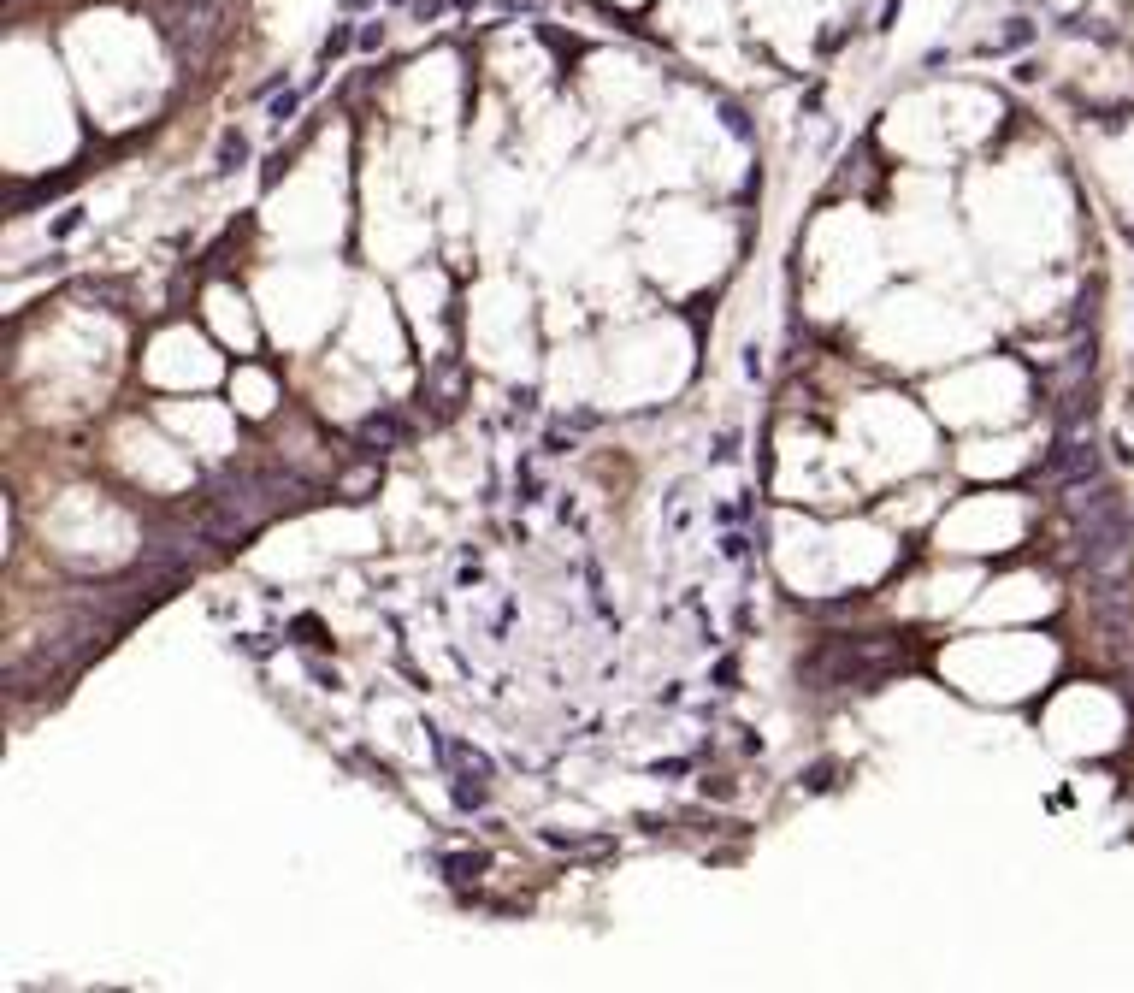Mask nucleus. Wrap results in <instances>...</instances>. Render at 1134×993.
<instances>
[{
	"mask_svg": "<svg viewBox=\"0 0 1134 993\" xmlns=\"http://www.w3.org/2000/svg\"><path fill=\"white\" fill-rule=\"evenodd\" d=\"M1075 521H1081V562L1093 574H1111L1129 562V544H1134V527H1129V503L1117 485H1099L1075 503Z\"/></svg>",
	"mask_w": 1134,
	"mask_h": 993,
	"instance_id": "f257e3e1",
	"label": "nucleus"
},
{
	"mask_svg": "<svg viewBox=\"0 0 1134 993\" xmlns=\"http://www.w3.org/2000/svg\"><path fill=\"white\" fill-rule=\"evenodd\" d=\"M1040 473L1046 479H1058V485H1093L1099 479V444L1087 438V432H1058V444L1046 450V462H1040Z\"/></svg>",
	"mask_w": 1134,
	"mask_h": 993,
	"instance_id": "f03ea898",
	"label": "nucleus"
},
{
	"mask_svg": "<svg viewBox=\"0 0 1134 993\" xmlns=\"http://www.w3.org/2000/svg\"><path fill=\"white\" fill-rule=\"evenodd\" d=\"M361 444H367V450H408V444H414V426H408L396 408H378V414L361 420Z\"/></svg>",
	"mask_w": 1134,
	"mask_h": 993,
	"instance_id": "7ed1b4c3",
	"label": "nucleus"
},
{
	"mask_svg": "<svg viewBox=\"0 0 1134 993\" xmlns=\"http://www.w3.org/2000/svg\"><path fill=\"white\" fill-rule=\"evenodd\" d=\"M449 798H455V810H485L491 804V781L473 775V769H449Z\"/></svg>",
	"mask_w": 1134,
	"mask_h": 993,
	"instance_id": "20e7f679",
	"label": "nucleus"
},
{
	"mask_svg": "<svg viewBox=\"0 0 1134 993\" xmlns=\"http://www.w3.org/2000/svg\"><path fill=\"white\" fill-rule=\"evenodd\" d=\"M237 166H249V136L237 131V125H231V131L219 136V154H213V172H219V178H231Z\"/></svg>",
	"mask_w": 1134,
	"mask_h": 993,
	"instance_id": "39448f33",
	"label": "nucleus"
},
{
	"mask_svg": "<svg viewBox=\"0 0 1134 993\" xmlns=\"http://www.w3.org/2000/svg\"><path fill=\"white\" fill-rule=\"evenodd\" d=\"M355 42H361V30H355V24L343 18V24H331V30H325V42H319V60L331 66V60H343V54H349Z\"/></svg>",
	"mask_w": 1134,
	"mask_h": 993,
	"instance_id": "423d86ee",
	"label": "nucleus"
},
{
	"mask_svg": "<svg viewBox=\"0 0 1134 993\" xmlns=\"http://www.w3.org/2000/svg\"><path fill=\"white\" fill-rule=\"evenodd\" d=\"M438 869H443V881H473L485 869V858H473V852H438Z\"/></svg>",
	"mask_w": 1134,
	"mask_h": 993,
	"instance_id": "0eeeda50",
	"label": "nucleus"
},
{
	"mask_svg": "<svg viewBox=\"0 0 1134 993\" xmlns=\"http://www.w3.org/2000/svg\"><path fill=\"white\" fill-rule=\"evenodd\" d=\"M538 497H544V479L532 473V462H520V467H514V503H520V509H532Z\"/></svg>",
	"mask_w": 1134,
	"mask_h": 993,
	"instance_id": "6e6552de",
	"label": "nucleus"
},
{
	"mask_svg": "<svg viewBox=\"0 0 1134 993\" xmlns=\"http://www.w3.org/2000/svg\"><path fill=\"white\" fill-rule=\"evenodd\" d=\"M520 420H538V391H532V385H514V391H508V426H520Z\"/></svg>",
	"mask_w": 1134,
	"mask_h": 993,
	"instance_id": "1a4fd4ad",
	"label": "nucleus"
},
{
	"mask_svg": "<svg viewBox=\"0 0 1134 993\" xmlns=\"http://www.w3.org/2000/svg\"><path fill=\"white\" fill-rule=\"evenodd\" d=\"M798 787H804V793H833V787H839V763H810V769L798 775Z\"/></svg>",
	"mask_w": 1134,
	"mask_h": 993,
	"instance_id": "9d476101",
	"label": "nucleus"
},
{
	"mask_svg": "<svg viewBox=\"0 0 1134 993\" xmlns=\"http://www.w3.org/2000/svg\"><path fill=\"white\" fill-rule=\"evenodd\" d=\"M302 95H308V89H284V95H272V107H266V119H272V125L284 131V125L296 119V107H302Z\"/></svg>",
	"mask_w": 1134,
	"mask_h": 993,
	"instance_id": "9b49d317",
	"label": "nucleus"
},
{
	"mask_svg": "<svg viewBox=\"0 0 1134 993\" xmlns=\"http://www.w3.org/2000/svg\"><path fill=\"white\" fill-rule=\"evenodd\" d=\"M739 462V432L727 426V432H715V444H709V467H733Z\"/></svg>",
	"mask_w": 1134,
	"mask_h": 993,
	"instance_id": "f8f14e48",
	"label": "nucleus"
},
{
	"mask_svg": "<svg viewBox=\"0 0 1134 993\" xmlns=\"http://www.w3.org/2000/svg\"><path fill=\"white\" fill-rule=\"evenodd\" d=\"M1028 42H1034V24H1028V18H1010V30L999 36V42H993V48H987V54H1005V48H1028Z\"/></svg>",
	"mask_w": 1134,
	"mask_h": 993,
	"instance_id": "ddd939ff",
	"label": "nucleus"
},
{
	"mask_svg": "<svg viewBox=\"0 0 1134 993\" xmlns=\"http://www.w3.org/2000/svg\"><path fill=\"white\" fill-rule=\"evenodd\" d=\"M290 633H296L290 645H325V627H319V615H296V621H290Z\"/></svg>",
	"mask_w": 1134,
	"mask_h": 993,
	"instance_id": "4468645a",
	"label": "nucleus"
},
{
	"mask_svg": "<svg viewBox=\"0 0 1134 993\" xmlns=\"http://www.w3.org/2000/svg\"><path fill=\"white\" fill-rule=\"evenodd\" d=\"M721 125L739 136V142H751V119H745V107H739V101H721Z\"/></svg>",
	"mask_w": 1134,
	"mask_h": 993,
	"instance_id": "2eb2a0df",
	"label": "nucleus"
},
{
	"mask_svg": "<svg viewBox=\"0 0 1134 993\" xmlns=\"http://www.w3.org/2000/svg\"><path fill=\"white\" fill-rule=\"evenodd\" d=\"M721 556H727V562H751V538H745V532H727V538H721Z\"/></svg>",
	"mask_w": 1134,
	"mask_h": 993,
	"instance_id": "dca6fc26",
	"label": "nucleus"
},
{
	"mask_svg": "<svg viewBox=\"0 0 1134 993\" xmlns=\"http://www.w3.org/2000/svg\"><path fill=\"white\" fill-rule=\"evenodd\" d=\"M692 769V757H662V763H650V775L662 781V775H686Z\"/></svg>",
	"mask_w": 1134,
	"mask_h": 993,
	"instance_id": "f3484780",
	"label": "nucleus"
},
{
	"mask_svg": "<svg viewBox=\"0 0 1134 993\" xmlns=\"http://www.w3.org/2000/svg\"><path fill=\"white\" fill-rule=\"evenodd\" d=\"M733 680H739V662L721 657V662H715V686H721V692H733Z\"/></svg>",
	"mask_w": 1134,
	"mask_h": 993,
	"instance_id": "a211bd4d",
	"label": "nucleus"
},
{
	"mask_svg": "<svg viewBox=\"0 0 1134 993\" xmlns=\"http://www.w3.org/2000/svg\"><path fill=\"white\" fill-rule=\"evenodd\" d=\"M71 231H83V207H65L60 225H54V237H71Z\"/></svg>",
	"mask_w": 1134,
	"mask_h": 993,
	"instance_id": "6ab92c4d",
	"label": "nucleus"
},
{
	"mask_svg": "<svg viewBox=\"0 0 1134 993\" xmlns=\"http://www.w3.org/2000/svg\"><path fill=\"white\" fill-rule=\"evenodd\" d=\"M544 456H573V432H550V438H544Z\"/></svg>",
	"mask_w": 1134,
	"mask_h": 993,
	"instance_id": "aec40b11",
	"label": "nucleus"
},
{
	"mask_svg": "<svg viewBox=\"0 0 1134 993\" xmlns=\"http://www.w3.org/2000/svg\"><path fill=\"white\" fill-rule=\"evenodd\" d=\"M768 373V361H762V349L756 343H745V379H762Z\"/></svg>",
	"mask_w": 1134,
	"mask_h": 993,
	"instance_id": "412c9836",
	"label": "nucleus"
},
{
	"mask_svg": "<svg viewBox=\"0 0 1134 993\" xmlns=\"http://www.w3.org/2000/svg\"><path fill=\"white\" fill-rule=\"evenodd\" d=\"M355 48H367V54L384 48V24H361V42H355Z\"/></svg>",
	"mask_w": 1134,
	"mask_h": 993,
	"instance_id": "4be33fe9",
	"label": "nucleus"
},
{
	"mask_svg": "<svg viewBox=\"0 0 1134 993\" xmlns=\"http://www.w3.org/2000/svg\"><path fill=\"white\" fill-rule=\"evenodd\" d=\"M308 674H314L319 686H343V680H337V668H325V662H308Z\"/></svg>",
	"mask_w": 1134,
	"mask_h": 993,
	"instance_id": "5701e85b",
	"label": "nucleus"
},
{
	"mask_svg": "<svg viewBox=\"0 0 1134 993\" xmlns=\"http://www.w3.org/2000/svg\"><path fill=\"white\" fill-rule=\"evenodd\" d=\"M703 798H733V781H703Z\"/></svg>",
	"mask_w": 1134,
	"mask_h": 993,
	"instance_id": "b1692460",
	"label": "nucleus"
},
{
	"mask_svg": "<svg viewBox=\"0 0 1134 993\" xmlns=\"http://www.w3.org/2000/svg\"><path fill=\"white\" fill-rule=\"evenodd\" d=\"M367 6H373V0H343V12H367Z\"/></svg>",
	"mask_w": 1134,
	"mask_h": 993,
	"instance_id": "393cba45",
	"label": "nucleus"
},
{
	"mask_svg": "<svg viewBox=\"0 0 1134 993\" xmlns=\"http://www.w3.org/2000/svg\"><path fill=\"white\" fill-rule=\"evenodd\" d=\"M455 6H461V12H473V6H479V0H455Z\"/></svg>",
	"mask_w": 1134,
	"mask_h": 993,
	"instance_id": "a878e982",
	"label": "nucleus"
},
{
	"mask_svg": "<svg viewBox=\"0 0 1134 993\" xmlns=\"http://www.w3.org/2000/svg\"><path fill=\"white\" fill-rule=\"evenodd\" d=\"M390 6H414V0H390Z\"/></svg>",
	"mask_w": 1134,
	"mask_h": 993,
	"instance_id": "bb28decb",
	"label": "nucleus"
}]
</instances>
